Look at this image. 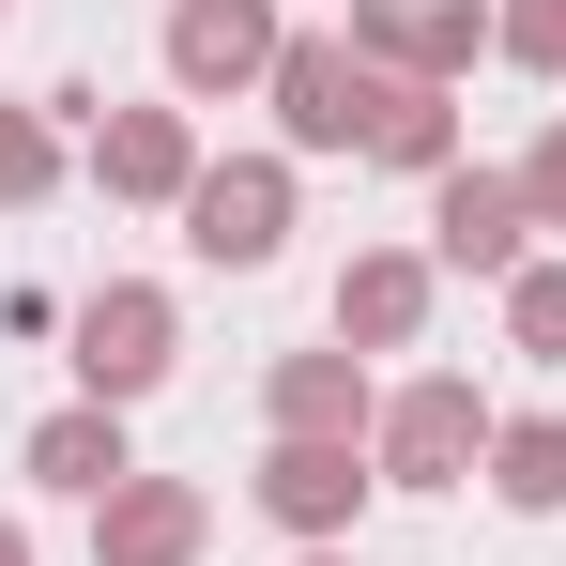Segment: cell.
<instances>
[{"mask_svg": "<svg viewBox=\"0 0 566 566\" xmlns=\"http://www.w3.org/2000/svg\"><path fill=\"white\" fill-rule=\"evenodd\" d=\"M261 93H276L291 154H368V138H382V93H398V77H382L368 46H337V31H291Z\"/></svg>", "mask_w": 566, "mask_h": 566, "instance_id": "6da1fadb", "label": "cell"}, {"mask_svg": "<svg viewBox=\"0 0 566 566\" xmlns=\"http://www.w3.org/2000/svg\"><path fill=\"white\" fill-rule=\"evenodd\" d=\"M474 444H490V413H474L460 368H429V382H398V398H382V474H398V490H460Z\"/></svg>", "mask_w": 566, "mask_h": 566, "instance_id": "7a4b0ae2", "label": "cell"}, {"mask_svg": "<svg viewBox=\"0 0 566 566\" xmlns=\"http://www.w3.org/2000/svg\"><path fill=\"white\" fill-rule=\"evenodd\" d=\"M185 245L230 261V276H261V261L291 245V169H199L185 185Z\"/></svg>", "mask_w": 566, "mask_h": 566, "instance_id": "3957f363", "label": "cell"}, {"mask_svg": "<svg viewBox=\"0 0 566 566\" xmlns=\"http://www.w3.org/2000/svg\"><path fill=\"white\" fill-rule=\"evenodd\" d=\"M521 230H536V199L505 185V169H444V185H429V245H444L460 276H521V261H536Z\"/></svg>", "mask_w": 566, "mask_h": 566, "instance_id": "277c9868", "label": "cell"}, {"mask_svg": "<svg viewBox=\"0 0 566 566\" xmlns=\"http://www.w3.org/2000/svg\"><path fill=\"white\" fill-rule=\"evenodd\" d=\"M77 382H93L107 413L154 398V382H169V291H93V306H77Z\"/></svg>", "mask_w": 566, "mask_h": 566, "instance_id": "5b68a950", "label": "cell"}, {"mask_svg": "<svg viewBox=\"0 0 566 566\" xmlns=\"http://www.w3.org/2000/svg\"><path fill=\"white\" fill-rule=\"evenodd\" d=\"M276 0H185V15H169V77H185V93H245V77H276Z\"/></svg>", "mask_w": 566, "mask_h": 566, "instance_id": "8992f818", "label": "cell"}, {"mask_svg": "<svg viewBox=\"0 0 566 566\" xmlns=\"http://www.w3.org/2000/svg\"><path fill=\"white\" fill-rule=\"evenodd\" d=\"M474 46H490L474 0H368V62H382V77H429V93H444Z\"/></svg>", "mask_w": 566, "mask_h": 566, "instance_id": "52a82bcc", "label": "cell"}, {"mask_svg": "<svg viewBox=\"0 0 566 566\" xmlns=\"http://www.w3.org/2000/svg\"><path fill=\"white\" fill-rule=\"evenodd\" d=\"M261 505H276L291 536H337V521L368 505V460H353V444H276V460H261Z\"/></svg>", "mask_w": 566, "mask_h": 566, "instance_id": "ba28073f", "label": "cell"}, {"mask_svg": "<svg viewBox=\"0 0 566 566\" xmlns=\"http://www.w3.org/2000/svg\"><path fill=\"white\" fill-rule=\"evenodd\" d=\"M93 552H107V566H185V552H199V490H169V474H123Z\"/></svg>", "mask_w": 566, "mask_h": 566, "instance_id": "9c48e42d", "label": "cell"}, {"mask_svg": "<svg viewBox=\"0 0 566 566\" xmlns=\"http://www.w3.org/2000/svg\"><path fill=\"white\" fill-rule=\"evenodd\" d=\"M31 474H46V490H77V505H107V490H123V413H107V398H77V413H46V429H31Z\"/></svg>", "mask_w": 566, "mask_h": 566, "instance_id": "30bf717a", "label": "cell"}, {"mask_svg": "<svg viewBox=\"0 0 566 566\" xmlns=\"http://www.w3.org/2000/svg\"><path fill=\"white\" fill-rule=\"evenodd\" d=\"M93 169H107L123 199H185V185H199V154H185V107H123V123L93 138Z\"/></svg>", "mask_w": 566, "mask_h": 566, "instance_id": "8fae6325", "label": "cell"}, {"mask_svg": "<svg viewBox=\"0 0 566 566\" xmlns=\"http://www.w3.org/2000/svg\"><path fill=\"white\" fill-rule=\"evenodd\" d=\"M353 413H368L353 353H291L276 368V444H353Z\"/></svg>", "mask_w": 566, "mask_h": 566, "instance_id": "7c38bea8", "label": "cell"}, {"mask_svg": "<svg viewBox=\"0 0 566 566\" xmlns=\"http://www.w3.org/2000/svg\"><path fill=\"white\" fill-rule=\"evenodd\" d=\"M413 322H429V261H353V276H337V337H382V353H398Z\"/></svg>", "mask_w": 566, "mask_h": 566, "instance_id": "4fadbf2b", "label": "cell"}, {"mask_svg": "<svg viewBox=\"0 0 566 566\" xmlns=\"http://www.w3.org/2000/svg\"><path fill=\"white\" fill-rule=\"evenodd\" d=\"M382 169H429V185H444V169H460V107L429 93V77H398V93H382V138H368Z\"/></svg>", "mask_w": 566, "mask_h": 566, "instance_id": "5bb4252c", "label": "cell"}, {"mask_svg": "<svg viewBox=\"0 0 566 566\" xmlns=\"http://www.w3.org/2000/svg\"><path fill=\"white\" fill-rule=\"evenodd\" d=\"M490 490H505L521 521H552V505H566V429H552V413H521V429H490Z\"/></svg>", "mask_w": 566, "mask_h": 566, "instance_id": "9a60e30c", "label": "cell"}, {"mask_svg": "<svg viewBox=\"0 0 566 566\" xmlns=\"http://www.w3.org/2000/svg\"><path fill=\"white\" fill-rule=\"evenodd\" d=\"M505 337H521L536 368H566V261H521V276H505Z\"/></svg>", "mask_w": 566, "mask_h": 566, "instance_id": "2e32d148", "label": "cell"}, {"mask_svg": "<svg viewBox=\"0 0 566 566\" xmlns=\"http://www.w3.org/2000/svg\"><path fill=\"white\" fill-rule=\"evenodd\" d=\"M490 46H505V62H536V77H566V0H505V15H490Z\"/></svg>", "mask_w": 566, "mask_h": 566, "instance_id": "e0dca14e", "label": "cell"}, {"mask_svg": "<svg viewBox=\"0 0 566 566\" xmlns=\"http://www.w3.org/2000/svg\"><path fill=\"white\" fill-rule=\"evenodd\" d=\"M521 199H536V230H566V123L536 138V169H521Z\"/></svg>", "mask_w": 566, "mask_h": 566, "instance_id": "ac0fdd59", "label": "cell"}, {"mask_svg": "<svg viewBox=\"0 0 566 566\" xmlns=\"http://www.w3.org/2000/svg\"><path fill=\"white\" fill-rule=\"evenodd\" d=\"M46 185V138H31V123H0V199H31Z\"/></svg>", "mask_w": 566, "mask_h": 566, "instance_id": "d6986e66", "label": "cell"}, {"mask_svg": "<svg viewBox=\"0 0 566 566\" xmlns=\"http://www.w3.org/2000/svg\"><path fill=\"white\" fill-rule=\"evenodd\" d=\"M0 566H31V536H15V521H0Z\"/></svg>", "mask_w": 566, "mask_h": 566, "instance_id": "ffe728a7", "label": "cell"}, {"mask_svg": "<svg viewBox=\"0 0 566 566\" xmlns=\"http://www.w3.org/2000/svg\"><path fill=\"white\" fill-rule=\"evenodd\" d=\"M306 566H337V552H306Z\"/></svg>", "mask_w": 566, "mask_h": 566, "instance_id": "44dd1931", "label": "cell"}]
</instances>
